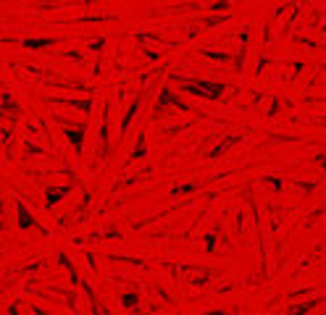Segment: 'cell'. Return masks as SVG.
Returning <instances> with one entry per match:
<instances>
[{"instance_id": "6", "label": "cell", "mask_w": 326, "mask_h": 315, "mask_svg": "<svg viewBox=\"0 0 326 315\" xmlns=\"http://www.w3.org/2000/svg\"><path fill=\"white\" fill-rule=\"evenodd\" d=\"M16 223H19L21 231H29L32 226H40L37 218L29 213V207H27V202H24V200H16Z\"/></svg>"}, {"instance_id": "17", "label": "cell", "mask_w": 326, "mask_h": 315, "mask_svg": "<svg viewBox=\"0 0 326 315\" xmlns=\"http://www.w3.org/2000/svg\"><path fill=\"white\" fill-rule=\"evenodd\" d=\"M181 192H195V184H181V187L174 189V194H181Z\"/></svg>"}, {"instance_id": "4", "label": "cell", "mask_w": 326, "mask_h": 315, "mask_svg": "<svg viewBox=\"0 0 326 315\" xmlns=\"http://www.w3.org/2000/svg\"><path fill=\"white\" fill-rule=\"evenodd\" d=\"M0 116H3L6 121L21 118V105L11 97V92H6V89H0Z\"/></svg>"}, {"instance_id": "11", "label": "cell", "mask_w": 326, "mask_h": 315, "mask_svg": "<svg viewBox=\"0 0 326 315\" xmlns=\"http://www.w3.org/2000/svg\"><path fill=\"white\" fill-rule=\"evenodd\" d=\"M237 142H242V137H240V134H231L229 139H221V142H218V147L208 152V158H211V161H213V158H218L221 152H226V150L231 147V144H237Z\"/></svg>"}, {"instance_id": "10", "label": "cell", "mask_w": 326, "mask_h": 315, "mask_svg": "<svg viewBox=\"0 0 326 315\" xmlns=\"http://www.w3.org/2000/svg\"><path fill=\"white\" fill-rule=\"evenodd\" d=\"M145 152H148V137H145V131H139L134 150L129 152V163H132V161H139V158H145Z\"/></svg>"}, {"instance_id": "1", "label": "cell", "mask_w": 326, "mask_h": 315, "mask_svg": "<svg viewBox=\"0 0 326 315\" xmlns=\"http://www.w3.org/2000/svg\"><path fill=\"white\" fill-rule=\"evenodd\" d=\"M181 84V89H187L190 95L195 97H205V100H221V95L226 92V84L221 82H205V79H179V76H171Z\"/></svg>"}, {"instance_id": "9", "label": "cell", "mask_w": 326, "mask_h": 315, "mask_svg": "<svg viewBox=\"0 0 326 315\" xmlns=\"http://www.w3.org/2000/svg\"><path fill=\"white\" fill-rule=\"evenodd\" d=\"M8 42L24 45L27 50H42V47H50V45H56L58 39H53V37H42V39H8Z\"/></svg>"}, {"instance_id": "5", "label": "cell", "mask_w": 326, "mask_h": 315, "mask_svg": "<svg viewBox=\"0 0 326 315\" xmlns=\"http://www.w3.org/2000/svg\"><path fill=\"white\" fill-rule=\"evenodd\" d=\"M84 131H87V124H79L76 129H71V126L63 129V137H66V139L71 142L74 152L79 155V158H82V150H84Z\"/></svg>"}, {"instance_id": "14", "label": "cell", "mask_w": 326, "mask_h": 315, "mask_svg": "<svg viewBox=\"0 0 326 315\" xmlns=\"http://www.w3.org/2000/svg\"><path fill=\"white\" fill-rule=\"evenodd\" d=\"M58 102H66V105H71V108H79L84 113L92 111V100H63V97H58Z\"/></svg>"}, {"instance_id": "8", "label": "cell", "mask_w": 326, "mask_h": 315, "mask_svg": "<svg viewBox=\"0 0 326 315\" xmlns=\"http://www.w3.org/2000/svg\"><path fill=\"white\" fill-rule=\"evenodd\" d=\"M139 105H142V95L129 105V111H126V116H124V121H121V126H119V137L124 139L126 137V131H129V126H132V121H134V116H137V111H139Z\"/></svg>"}, {"instance_id": "7", "label": "cell", "mask_w": 326, "mask_h": 315, "mask_svg": "<svg viewBox=\"0 0 326 315\" xmlns=\"http://www.w3.org/2000/svg\"><path fill=\"white\" fill-rule=\"evenodd\" d=\"M69 192H71V184H63V187H48L45 189V207L53 210L63 197H69Z\"/></svg>"}, {"instance_id": "3", "label": "cell", "mask_w": 326, "mask_h": 315, "mask_svg": "<svg viewBox=\"0 0 326 315\" xmlns=\"http://www.w3.org/2000/svg\"><path fill=\"white\" fill-rule=\"evenodd\" d=\"M168 105H176L179 111H190V105H187L184 100H179L171 89H166V87H163V89L158 92V102H155V111H153V121H158L161 113L166 116V108H168Z\"/></svg>"}, {"instance_id": "12", "label": "cell", "mask_w": 326, "mask_h": 315, "mask_svg": "<svg viewBox=\"0 0 326 315\" xmlns=\"http://www.w3.org/2000/svg\"><path fill=\"white\" fill-rule=\"evenodd\" d=\"M121 305H124L126 310H139V294H137V292L121 294Z\"/></svg>"}, {"instance_id": "15", "label": "cell", "mask_w": 326, "mask_h": 315, "mask_svg": "<svg viewBox=\"0 0 326 315\" xmlns=\"http://www.w3.org/2000/svg\"><path fill=\"white\" fill-rule=\"evenodd\" d=\"M213 249H216V236L205 234V252H213Z\"/></svg>"}, {"instance_id": "19", "label": "cell", "mask_w": 326, "mask_h": 315, "mask_svg": "<svg viewBox=\"0 0 326 315\" xmlns=\"http://www.w3.org/2000/svg\"><path fill=\"white\" fill-rule=\"evenodd\" d=\"M3 210H6V205H3V194H0V216H3Z\"/></svg>"}, {"instance_id": "2", "label": "cell", "mask_w": 326, "mask_h": 315, "mask_svg": "<svg viewBox=\"0 0 326 315\" xmlns=\"http://www.w3.org/2000/svg\"><path fill=\"white\" fill-rule=\"evenodd\" d=\"M111 150H113V147H111V108L106 105L100 129H98V155H100V158H108Z\"/></svg>"}, {"instance_id": "13", "label": "cell", "mask_w": 326, "mask_h": 315, "mask_svg": "<svg viewBox=\"0 0 326 315\" xmlns=\"http://www.w3.org/2000/svg\"><path fill=\"white\" fill-rule=\"evenodd\" d=\"M321 302H323V297H316V299H310V302H303V305H290V312H308V310H316Z\"/></svg>"}, {"instance_id": "18", "label": "cell", "mask_w": 326, "mask_h": 315, "mask_svg": "<svg viewBox=\"0 0 326 315\" xmlns=\"http://www.w3.org/2000/svg\"><path fill=\"white\" fill-rule=\"evenodd\" d=\"M87 260H89V268H92V271H95V268H98V262H95V255H92V252H89V255H87Z\"/></svg>"}, {"instance_id": "16", "label": "cell", "mask_w": 326, "mask_h": 315, "mask_svg": "<svg viewBox=\"0 0 326 315\" xmlns=\"http://www.w3.org/2000/svg\"><path fill=\"white\" fill-rule=\"evenodd\" d=\"M24 147H27V158H32L34 152H37V155H45V150H40V147H34L32 142H27V144H24Z\"/></svg>"}]
</instances>
